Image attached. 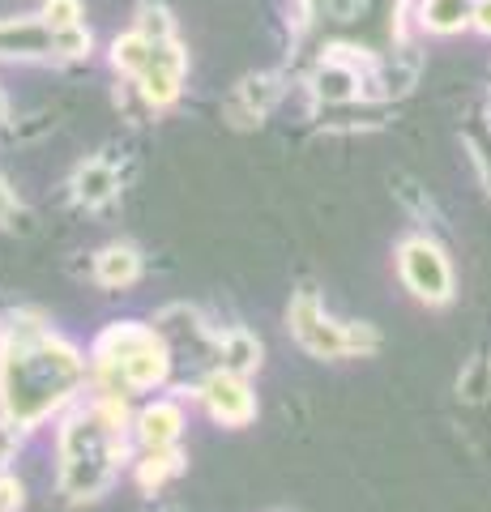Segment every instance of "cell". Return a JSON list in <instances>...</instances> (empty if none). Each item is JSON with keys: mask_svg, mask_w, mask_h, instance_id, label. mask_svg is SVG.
Masks as SVG:
<instances>
[{"mask_svg": "<svg viewBox=\"0 0 491 512\" xmlns=\"http://www.w3.org/2000/svg\"><path fill=\"white\" fill-rule=\"evenodd\" d=\"M86 367L65 342H56L39 320L13 316L0 346V393L18 427L39 423L82 384Z\"/></svg>", "mask_w": 491, "mask_h": 512, "instance_id": "1", "label": "cell"}, {"mask_svg": "<svg viewBox=\"0 0 491 512\" xmlns=\"http://www.w3.org/2000/svg\"><path fill=\"white\" fill-rule=\"evenodd\" d=\"M120 423H124V410L116 402H103L99 410L82 414L65 427L60 436V483H65L69 495H99L116 474V461L124 453V440H120Z\"/></svg>", "mask_w": 491, "mask_h": 512, "instance_id": "2", "label": "cell"}, {"mask_svg": "<svg viewBox=\"0 0 491 512\" xmlns=\"http://www.w3.org/2000/svg\"><path fill=\"white\" fill-rule=\"evenodd\" d=\"M99 367L120 389H150L167 376V350L150 329L120 325L99 342Z\"/></svg>", "mask_w": 491, "mask_h": 512, "instance_id": "3", "label": "cell"}, {"mask_svg": "<svg viewBox=\"0 0 491 512\" xmlns=\"http://www.w3.org/2000/svg\"><path fill=\"white\" fill-rule=\"evenodd\" d=\"M291 329L304 350H312V355L321 359H334V355H355V350H376V333L372 329H346V325H334L321 303H316L308 291L299 295L291 303Z\"/></svg>", "mask_w": 491, "mask_h": 512, "instance_id": "4", "label": "cell"}, {"mask_svg": "<svg viewBox=\"0 0 491 512\" xmlns=\"http://www.w3.org/2000/svg\"><path fill=\"white\" fill-rule=\"evenodd\" d=\"M90 35L82 26L52 30L43 18H9L0 22V56H86Z\"/></svg>", "mask_w": 491, "mask_h": 512, "instance_id": "5", "label": "cell"}, {"mask_svg": "<svg viewBox=\"0 0 491 512\" xmlns=\"http://www.w3.org/2000/svg\"><path fill=\"white\" fill-rule=\"evenodd\" d=\"M402 278L406 286L427 303H445L453 291V274H449V261L440 256L436 244L427 239H410L402 244Z\"/></svg>", "mask_w": 491, "mask_h": 512, "instance_id": "6", "label": "cell"}, {"mask_svg": "<svg viewBox=\"0 0 491 512\" xmlns=\"http://www.w3.org/2000/svg\"><path fill=\"white\" fill-rule=\"evenodd\" d=\"M201 397H205V410H210L218 423H227V427H244L252 414H257L248 384L235 376V372H218V376H210V384L201 389Z\"/></svg>", "mask_w": 491, "mask_h": 512, "instance_id": "7", "label": "cell"}, {"mask_svg": "<svg viewBox=\"0 0 491 512\" xmlns=\"http://www.w3.org/2000/svg\"><path fill=\"white\" fill-rule=\"evenodd\" d=\"M141 440H146L150 453H158V448H171L180 436V410L176 406H150L146 414H141Z\"/></svg>", "mask_w": 491, "mask_h": 512, "instance_id": "8", "label": "cell"}, {"mask_svg": "<svg viewBox=\"0 0 491 512\" xmlns=\"http://www.w3.org/2000/svg\"><path fill=\"white\" fill-rule=\"evenodd\" d=\"M73 188H77V201H82V205H103L120 188V180H116V171L107 167L103 158H94V163H86L82 171H77Z\"/></svg>", "mask_w": 491, "mask_h": 512, "instance_id": "9", "label": "cell"}, {"mask_svg": "<svg viewBox=\"0 0 491 512\" xmlns=\"http://www.w3.org/2000/svg\"><path fill=\"white\" fill-rule=\"evenodd\" d=\"M474 18L470 0H423V26L440 30V35H453Z\"/></svg>", "mask_w": 491, "mask_h": 512, "instance_id": "10", "label": "cell"}, {"mask_svg": "<svg viewBox=\"0 0 491 512\" xmlns=\"http://www.w3.org/2000/svg\"><path fill=\"white\" fill-rule=\"evenodd\" d=\"M316 82H321L316 90H321L329 103H346V99H355V94H359V73L351 69V64H342L338 56L325 60V69H321Z\"/></svg>", "mask_w": 491, "mask_h": 512, "instance_id": "11", "label": "cell"}, {"mask_svg": "<svg viewBox=\"0 0 491 512\" xmlns=\"http://www.w3.org/2000/svg\"><path fill=\"white\" fill-rule=\"evenodd\" d=\"M137 269H141V261L133 248H107L99 256V265H94V274H99L103 286H129L137 278Z\"/></svg>", "mask_w": 491, "mask_h": 512, "instance_id": "12", "label": "cell"}, {"mask_svg": "<svg viewBox=\"0 0 491 512\" xmlns=\"http://www.w3.org/2000/svg\"><path fill=\"white\" fill-rule=\"evenodd\" d=\"M150 56H154V43L141 35V30H133V35H124V39H116V47H112V60H116V69H124V73H133V77H141L150 69Z\"/></svg>", "mask_w": 491, "mask_h": 512, "instance_id": "13", "label": "cell"}, {"mask_svg": "<svg viewBox=\"0 0 491 512\" xmlns=\"http://www.w3.org/2000/svg\"><path fill=\"white\" fill-rule=\"evenodd\" d=\"M223 363H227V372H235V376L252 372V367L261 363V346H257V338H248L244 329H231L227 338H223Z\"/></svg>", "mask_w": 491, "mask_h": 512, "instance_id": "14", "label": "cell"}, {"mask_svg": "<svg viewBox=\"0 0 491 512\" xmlns=\"http://www.w3.org/2000/svg\"><path fill=\"white\" fill-rule=\"evenodd\" d=\"M43 22L52 30L82 26V0H47V5H43Z\"/></svg>", "mask_w": 491, "mask_h": 512, "instance_id": "15", "label": "cell"}, {"mask_svg": "<svg viewBox=\"0 0 491 512\" xmlns=\"http://www.w3.org/2000/svg\"><path fill=\"white\" fill-rule=\"evenodd\" d=\"M240 99L252 107V116H261V111H269V103L278 99L274 77H248V82L240 86Z\"/></svg>", "mask_w": 491, "mask_h": 512, "instance_id": "16", "label": "cell"}, {"mask_svg": "<svg viewBox=\"0 0 491 512\" xmlns=\"http://www.w3.org/2000/svg\"><path fill=\"white\" fill-rule=\"evenodd\" d=\"M171 470H180V457H176V453H167V448H158V453L146 461V470H141V483H146V487H158Z\"/></svg>", "mask_w": 491, "mask_h": 512, "instance_id": "17", "label": "cell"}, {"mask_svg": "<svg viewBox=\"0 0 491 512\" xmlns=\"http://www.w3.org/2000/svg\"><path fill=\"white\" fill-rule=\"evenodd\" d=\"M137 30L150 43H163V39H171V18L163 9H146V13H141V22H137Z\"/></svg>", "mask_w": 491, "mask_h": 512, "instance_id": "18", "label": "cell"}, {"mask_svg": "<svg viewBox=\"0 0 491 512\" xmlns=\"http://www.w3.org/2000/svg\"><path fill=\"white\" fill-rule=\"evenodd\" d=\"M474 26H479L483 35H491V0H479V5H474Z\"/></svg>", "mask_w": 491, "mask_h": 512, "instance_id": "19", "label": "cell"}, {"mask_svg": "<svg viewBox=\"0 0 491 512\" xmlns=\"http://www.w3.org/2000/svg\"><path fill=\"white\" fill-rule=\"evenodd\" d=\"M13 218V192L0 184V222H9Z\"/></svg>", "mask_w": 491, "mask_h": 512, "instance_id": "20", "label": "cell"}, {"mask_svg": "<svg viewBox=\"0 0 491 512\" xmlns=\"http://www.w3.org/2000/svg\"><path fill=\"white\" fill-rule=\"evenodd\" d=\"M0 111H5V103H0Z\"/></svg>", "mask_w": 491, "mask_h": 512, "instance_id": "21", "label": "cell"}]
</instances>
